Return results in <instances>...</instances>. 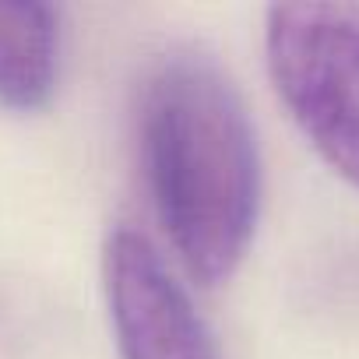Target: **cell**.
Returning a JSON list of instances; mask_svg holds the SVG:
<instances>
[{"instance_id":"1","label":"cell","mask_w":359,"mask_h":359,"mask_svg":"<svg viewBox=\"0 0 359 359\" xmlns=\"http://www.w3.org/2000/svg\"><path fill=\"white\" fill-rule=\"evenodd\" d=\"M141 148L180 261L205 285L226 282L254 236L261 158L247 106L212 57L187 50L151 71Z\"/></svg>"},{"instance_id":"2","label":"cell","mask_w":359,"mask_h":359,"mask_svg":"<svg viewBox=\"0 0 359 359\" xmlns=\"http://www.w3.org/2000/svg\"><path fill=\"white\" fill-rule=\"evenodd\" d=\"M264 53L296 127L359 187V4H275Z\"/></svg>"},{"instance_id":"3","label":"cell","mask_w":359,"mask_h":359,"mask_svg":"<svg viewBox=\"0 0 359 359\" xmlns=\"http://www.w3.org/2000/svg\"><path fill=\"white\" fill-rule=\"evenodd\" d=\"M106 299L123 359H219L184 285L130 229L106 243Z\"/></svg>"},{"instance_id":"4","label":"cell","mask_w":359,"mask_h":359,"mask_svg":"<svg viewBox=\"0 0 359 359\" xmlns=\"http://www.w3.org/2000/svg\"><path fill=\"white\" fill-rule=\"evenodd\" d=\"M57 81V15L46 4L0 0V106L39 109Z\"/></svg>"}]
</instances>
